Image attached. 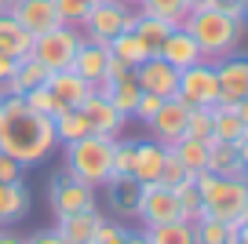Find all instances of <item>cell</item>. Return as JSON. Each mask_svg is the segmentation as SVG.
<instances>
[{
	"label": "cell",
	"instance_id": "cell-27",
	"mask_svg": "<svg viewBox=\"0 0 248 244\" xmlns=\"http://www.w3.org/2000/svg\"><path fill=\"white\" fill-rule=\"evenodd\" d=\"M142 233H146L150 244H197L194 222H186V219H171V222H161V226H146Z\"/></svg>",
	"mask_w": 248,
	"mask_h": 244
},
{
	"label": "cell",
	"instance_id": "cell-32",
	"mask_svg": "<svg viewBox=\"0 0 248 244\" xmlns=\"http://www.w3.org/2000/svg\"><path fill=\"white\" fill-rule=\"evenodd\" d=\"M106 186H109V208L117 215H135L142 183H135V179H109Z\"/></svg>",
	"mask_w": 248,
	"mask_h": 244
},
{
	"label": "cell",
	"instance_id": "cell-21",
	"mask_svg": "<svg viewBox=\"0 0 248 244\" xmlns=\"http://www.w3.org/2000/svg\"><path fill=\"white\" fill-rule=\"evenodd\" d=\"M245 135H248V128L237 117V106L216 102L212 106V138H219V142H241Z\"/></svg>",
	"mask_w": 248,
	"mask_h": 244
},
{
	"label": "cell",
	"instance_id": "cell-25",
	"mask_svg": "<svg viewBox=\"0 0 248 244\" xmlns=\"http://www.w3.org/2000/svg\"><path fill=\"white\" fill-rule=\"evenodd\" d=\"M212 175H226V179H237L241 175V153H237V142H219L212 138L208 142V168Z\"/></svg>",
	"mask_w": 248,
	"mask_h": 244
},
{
	"label": "cell",
	"instance_id": "cell-40",
	"mask_svg": "<svg viewBox=\"0 0 248 244\" xmlns=\"http://www.w3.org/2000/svg\"><path fill=\"white\" fill-rule=\"evenodd\" d=\"M186 179V168L179 164V157L171 150H164V164H161V179L157 183H164V186H179Z\"/></svg>",
	"mask_w": 248,
	"mask_h": 244
},
{
	"label": "cell",
	"instance_id": "cell-16",
	"mask_svg": "<svg viewBox=\"0 0 248 244\" xmlns=\"http://www.w3.org/2000/svg\"><path fill=\"white\" fill-rule=\"evenodd\" d=\"M47 88H51V95L62 106H84V99L95 92L84 76H77L73 69H51L47 73Z\"/></svg>",
	"mask_w": 248,
	"mask_h": 244
},
{
	"label": "cell",
	"instance_id": "cell-28",
	"mask_svg": "<svg viewBox=\"0 0 248 244\" xmlns=\"http://www.w3.org/2000/svg\"><path fill=\"white\" fill-rule=\"evenodd\" d=\"M197 244H237V222H223L212 219V215H201L194 222Z\"/></svg>",
	"mask_w": 248,
	"mask_h": 244
},
{
	"label": "cell",
	"instance_id": "cell-1",
	"mask_svg": "<svg viewBox=\"0 0 248 244\" xmlns=\"http://www.w3.org/2000/svg\"><path fill=\"white\" fill-rule=\"evenodd\" d=\"M59 146L51 117H40L26 109L22 95H4L0 99V150L15 157L22 168H33Z\"/></svg>",
	"mask_w": 248,
	"mask_h": 244
},
{
	"label": "cell",
	"instance_id": "cell-33",
	"mask_svg": "<svg viewBox=\"0 0 248 244\" xmlns=\"http://www.w3.org/2000/svg\"><path fill=\"white\" fill-rule=\"evenodd\" d=\"M139 15H154V18H164L171 26H183V18L190 15L186 0H135Z\"/></svg>",
	"mask_w": 248,
	"mask_h": 244
},
{
	"label": "cell",
	"instance_id": "cell-5",
	"mask_svg": "<svg viewBox=\"0 0 248 244\" xmlns=\"http://www.w3.org/2000/svg\"><path fill=\"white\" fill-rule=\"evenodd\" d=\"M135 15H139V11H135L132 4H124V0H106V4H92V8H88L84 22H80L77 30H84V40H92V44H109L117 33L132 30Z\"/></svg>",
	"mask_w": 248,
	"mask_h": 244
},
{
	"label": "cell",
	"instance_id": "cell-55",
	"mask_svg": "<svg viewBox=\"0 0 248 244\" xmlns=\"http://www.w3.org/2000/svg\"><path fill=\"white\" fill-rule=\"evenodd\" d=\"M124 4H132V8H135V0H124Z\"/></svg>",
	"mask_w": 248,
	"mask_h": 244
},
{
	"label": "cell",
	"instance_id": "cell-45",
	"mask_svg": "<svg viewBox=\"0 0 248 244\" xmlns=\"http://www.w3.org/2000/svg\"><path fill=\"white\" fill-rule=\"evenodd\" d=\"M237 153H241V175L248 179V135H245V138L237 142Z\"/></svg>",
	"mask_w": 248,
	"mask_h": 244
},
{
	"label": "cell",
	"instance_id": "cell-53",
	"mask_svg": "<svg viewBox=\"0 0 248 244\" xmlns=\"http://www.w3.org/2000/svg\"><path fill=\"white\" fill-rule=\"evenodd\" d=\"M84 4H88V8H92V4H106V0H84Z\"/></svg>",
	"mask_w": 248,
	"mask_h": 244
},
{
	"label": "cell",
	"instance_id": "cell-48",
	"mask_svg": "<svg viewBox=\"0 0 248 244\" xmlns=\"http://www.w3.org/2000/svg\"><path fill=\"white\" fill-rule=\"evenodd\" d=\"M237 117L245 121V128H248V99H241V102H237Z\"/></svg>",
	"mask_w": 248,
	"mask_h": 244
},
{
	"label": "cell",
	"instance_id": "cell-13",
	"mask_svg": "<svg viewBox=\"0 0 248 244\" xmlns=\"http://www.w3.org/2000/svg\"><path fill=\"white\" fill-rule=\"evenodd\" d=\"M186 113H190V106H186V102H179V99H164V102H161V109H157V113L146 121L150 135H154L161 146L179 142V138L186 135Z\"/></svg>",
	"mask_w": 248,
	"mask_h": 244
},
{
	"label": "cell",
	"instance_id": "cell-14",
	"mask_svg": "<svg viewBox=\"0 0 248 244\" xmlns=\"http://www.w3.org/2000/svg\"><path fill=\"white\" fill-rule=\"evenodd\" d=\"M80 109H84V117H88V124H92L95 135L117 138V135H121V128H124V121H128V117H121V113H117V106L106 99V95H99V92L88 95Z\"/></svg>",
	"mask_w": 248,
	"mask_h": 244
},
{
	"label": "cell",
	"instance_id": "cell-8",
	"mask_svg": "<svg viewBox=\"0 0 248 244\" xmlns=\"http://www.w3.org/2000/svg\"><path fill=\"white\" fill-rule=\"evenodd\" d=\"M175 99L186 106H216L219 102V80H216V66L212 62H194V66L179 69V88Z\"/></svg>",
	"mask_w": 248,
	"mask_h": 244
},
{
	"label": "cell",
	"instance_id": "cell-24",
	"mask_svg": "<svg viewBox=\"0 0 248 244\" xmlns=\"http://www.w3.org/2000/svg\"><path fill=\"white\" fill-rule=\"evenodd\" d=\"M33 51V37L8 15L0 11V55H11V59H26Z\"/></svg>",
	"mask_w": 248,
	"mask_h": 244
},
{
	"label": "cell",
	"instance_id": "cell-17",
	"mask_svg": "<svg viewBox=\"0 0 248 244\" xmlns=\"http://www.w3.org/2000/svg\"><path fill=\"white\" fill-rule=\"evenodd\" d=\"M157 55L175 69H186V66H194V62H201V47H197V40L190 37L183 26H175V30L164 37V44H161Z\"/></svg>",
	"mask_w": 248,
	"mask_h": 244
},
{
	"label": "cell",
	"instance_id": "cell-49",
	"mask_svg": "<svg viewBox=\"0 0 248 244\" xmlns=\"http://www.w3.org/2000/svg\"><path fill=\"white\" fill-rule=\"evenodd\" d=\"M204 4H212V0H186V8L194 11V8H204Z\"/></svg>",
	"mask_w": 248,
	"mask_h": 244
},
{
	"label": "cell",
	"instance_id": "cell-44",
	"mask_svg": "<svg viewBox=\"0 0 248 244\" xmlns=\"http://www.w3.org/2000/svg\"><path fill=\"white\" fill-rule=\"evenodd\" d=\"M0 244H26V237L15 233V229H8V226H0Z\"/></svg>",
	"mask_w": 248,
	"mask_h": 244
},
{
	"label": "cell",
	"instance_id": "cell-43",
	"mask_svg": "<svg viewBox=\"0 0 248 244\" xmlns=\"http://www.w3.org/2000/svg\"><path fill=\"white\" fill-rule=\"evenodd\" d=\"M18 59H11V55H0V84H8V76L15 73Z\"/></svg>",
	"mask_w": 248,
	"mask_h": 244
},
{
	"label": "cell",
	"instance_id": "cell-18",
	"mask_svg": "<svg viewBox=\"0 0 248 244\" xmlns=\"http://www.w3.org/2000/svg\"><path fill=\"white\" fill-rule=\"evenodd\" d=\"M99 222H102V212L99 208H88V212H73V215L55 219V229L66 237V244H92Z\"/></svg>",
	"mask_w": 248,
	"mask_h": 244
},
{
	"label": "cell",
	"instance_id": "cell-19",
	"mask_svg": "<svg viewBox=\"0 0 248 244\" xmlns=\"http://www.w3.org/2000/svg\"><path fill=\"white\" fill-rule=\"evenodd\" d=\"M164 150H168V146H161L157 138L135 142V164H132V179L135 183H157V179H161Z\"/></svg>",
	"mask_w": 248,
	"mask_h": 244
},
{
	"label": "cell",
	"instance_id": "cell-41",
	"mask_svg": "<svg viewBox=\"0 0 248 244\" xmlns=\"http://www.w3.org/2000/svg\"><path fill=\"white\" fill-rule=\"evenodd\" d=\"M161 95H150V92H142L139 95V102H135V121H142V124H146L150 121V117H154L157 113V109H161Z\"/></svg>",
	"mask_w": 248,
	"mask_h": 244
},
{
	"label": "cell",
	"instance_id": "cell-11",
	"mask_svg": "<svg viewBox=\"0 0 248 244\" xmlns=\"http://www.w3.org/2000/svg\"><path fill=\"white\" fill-rule=\"evenodd\" d=\"M135 73V84L139 92H150V95H161V99H175V88H179V69L168 66L161 55H150L142 66L132 69Z\"/></svg>",
	"mask_w": 248,
	"mask_h": 244
},
{
	"label": "cell",
	"instance_id": "cell-54",
	"mask_svg": "<svg viewBox=\"0 0 248 244\" xmlns=\"http://www.w3.org/2000/svg\"><path fill=\"white\" fill-rule=\"evenodd\" d=\"M4 95H8V88H4V84H0V99H4Z\"/></svg>",
	"mask_w": 248,
	"mask_h": 244
},
{
	"label": "cell",
	"instance_id": "cell-50",
	"mask_svg": "<svg viewBox=\"0 0 248 244\" xmlns=\"http://www.w3.org/2000/svg\"><path fill=\"white\" fill-rule=\"evenodd\" d=\"M11 4H15V0H0V11H11Z\"/></svg>",
	"mask_w": 248,
	"mask_h": 244
},
{
	"label": "cell",
	"instance_id": "cell-7",
	"mask_svg": "<svg viewBox=\"0 0 248 244\" xmlns=\"http://www.w3.org/2000/svg\"><path fill=\"white\" fill-rule=\"evenodd\" d=\"M47 208H51L55 219H62V215H73V212L99 208V197H95V186L80 183V179L66 175V171H59V175L47 183Z\"/></svg>",
	"mask_w": 248,
	"mask_h": 244
},
{
	"label": "cell",
	"instance_id": "cell-9",
	"mask_svg": "<svg viewBox=\"0 0 248 244\" xmlns=\"http://www.w3.org/2000/svg\"><path fill=\"white\" fill-rule=\"evenodd\" d=\"M135 215H139L142 229H146V226H161V222H171V219H183L175 190H171V186H164V183H142Z\"/></svg>",
	"mask_w": 248,
	"mask_h": 244
},
{
	"label": "cell",
	"instance_id": "cell-30",
	"mask_svg": "<svg viewBox=\"0 0 248 244\" xmlns=\"http://www.w3.org/2000/svg\"><path fill=\"white\" fill-rule=\"evenodd\" d=\"M109 55H113V59H121L124 66L135 69V66H142V62L150 59V47L142 44L132 30H124V33H117V37L109 40Z\"/></svg>",
	"mask_w": 248,
	"mask_h": 244
},
{
	"label": "cell",
	"instance_id": "cell-38",
	"mask_svg": "<svg viewBox=\"0 0 248 244\" xmlns=\"http://www.w3.org/2000/svg\"><path fill=\"white\" fill-rule=\"evenodd\" d=\"M51 4H55V11H59L62 26H80V22H84V15H88L84 0H51Z\"/></svg>",
	"mask_w": 248,
	"mask_h": 244
},
{
	"label": "cell",
	"instance_id": "cell-23",
	"mask_svg": "<svg viewBox=\"0 0 248 244\" xmlns=\"http://www.w3.org/2000/svg\"><path fill=\"white\" fill-rule=\"evenodd\" d=\"M51 124H55V138H59V146L92 135V124H88V117H84L80 106H62L59 113L51 117Z\"/></svg>",
	"mask_w": 248,
	"mask_h": 244
},
{
	"label": "cell",
	"instance_id": "cell-36",
	"mask_svg": "<svg viewBox=\"0 0 248 244\" xmlns=\"http://www.w3.org/2000/svg\"><path fill=\"white\" fill-rule=\"evenodd\" d=\"M135 164V138H113V179H132Z\"/></svg>",
	"mask_w": 248,
	"mask_h": 244
},
{
	"label": "cell",
	"instance_id": "cell-12",
	"mask_svg": "<svg viewBox=\"0 0 248 244\" xmlns=\"http://www.w3.org/2000/svg\"><path fill=\"white\" fill-rule=\"evenodd\" d=\"M8 15L15 18L30 37H44L47 30L62 26V18H59V11H55L51 0H15Z\"/></svg>",
	"mask_w": 248,
	"mask_h": 244
},
{
	"label": "cell",
	"instance_id": "cell-2",
	"mask_svg": "<svg viewBox=\"0 0 248 244\" xmlns=\"http://www.w3.org/2000/svg\"><path fill=\"white\" fill-rule=\"evenodd\" d=\"M183 30L197 40L204 62H219V59H226V55L237 51L245 22H241V18H230L226 11L212 8V4H204V8H194L183 18Z\"/></svg>",
	"mask_w": 248,
	"mask_h": 244
},
{
	"label": "cell",
	"instance_id": "cell-39",
	"mask_svg": "<svg viewBox=\"0 0 248 244\" xmlns=\"http://www.w3.org/2000/svg\"><path fill=\"white\" fill-rule=\"evenodd\" d=\"M124 237H128V229H124L117 219H106V215H102V222H99V229H95L92 244H121Z\"/></svg>",
	"mask_w": 248,
	"mask_h": 244
},
{
	"label": "cell",
	"instance_id": "cell-51",
	"mask_svg": "<svg viewBox=\"0 0 248 244\" xmlns=\"http://www.w3.org/2000/svg\"><path fill=\"white\" fill-rule=\"evenodd\" d=\"M241 219H248V200H245V208H241ZM241 219H237V222H241Z\"/></svg>",
	"mask_w": 248,
	"mask_h": 244
},
{
	"label": "cell",
	"instance_id": "cell-22",
	"mask_svg": "<svg viewBox=\"0 0 248 244\" xmlns=\"http://www.w3.org/2000/svg\"><path fill=\"white\" fill-rule=\"evenodd\" d=\"M47 73L51 69L47 66H40L33 55H26V59H18V66H15V73L8 76V95H26V92H33V88H40V84H47Z\"/></svg>",
	"mask_w": 248,
	"mask_h": 244
},
{
	"label": "cell",
	"instance_id": "cell-31",
	"mask_svg": "<svg viewBox=\"0 0 248 244\" xmlns=\"http://www.w3.org/2000/svg\"><path fill=\"white\" fill-rule=\"evenodd\" d=\"M175 30L171 22H164V18H154V15H135V26H132V33L142 40V44L150 47V55H157L161 51V44H164V37Z\"/></svg>",
	"mask_w": 248,
	"mask_h": 244
},
{
	"label": "cell",
	"instance_id": "cell-3",
	"mask_svg": "<svg viewBox=\"0 0 248 244\" xmlns=\"http://www.w3.org/2000/svg\"><path fill=\"white\" fill-rule=\"evenodd\" d=\"M62 171L88 186H106L113 179V138L109 135H84L62 146Z\"/></svg>",
	"mask_w": 248,
	"mask_h": 244
},
{
	"label": "cell",
	"instance_id": "cell-46",
	"mask_svg": "<svg viewBox=\"0 0 248 244\" xmlns=\"http://www.w3.org/2000/svg\"><path fill=\"white\" fill-rule=\"evenodd\" d=\"M121 244H150V241H146V233L139 229V233H128V237H124Z\"/></svg>",
	"mask_w": 248,
	"mask_h": 244
},
{
	"label": "cell",
	"instance_id": "cell-4",
	"mask_svg": "<svg viewBox=\"0 0 248 244\" xmlns=\"http://www.w3.org/2000/svg\"><path fill=\"white\" fill-rule=\"evenodd\" d=\"M197 179V193H201V208L204 215L212 219H223V222H237L241 219V208L248 200V179H226V175H212V171H201Z\"/></svg>",
	"mask_w": 248,
	"mask_h": 244
},
{
	"label": "cell",
	"instance_id": "cell-42",
	"mask_svg": "<svg viewBox=\"0 0 248 244\" xmlns=\"http://www.w3.org/2000/svg\"><path fill=\"white\" fill-rule=\"evenodd\" d=\"M26 244H66V237H62L55 226H44V229H37L33 237H26Z\"/></svg>",
	"mask_w": 248,
	"mask_h": 244
},
{
	"label": "cell",
	"instance_id": "cell-6",
	"mask_svg": "<svg viewBox=\"0 0 248 244\" xmlns=\"http://www.w3.org/2000/svg\"><path fill=\"white\" fill-rule=\"evenodd\" d=\"M84 33H77V26H55L44 37H33V59L47 69H70L73 55H77Z\"/></svg>",
	"mask_w": 248,
	"mask_h": 244
},
{
	"label": "cell",
	"instance_id": "cell-29",
	"mask_svg": "<svg viewBox=\"0 0 248 244\" xmlns=\"http://www.w3.org/2000/svg\"><path fill=\"white\" fill-rule=\"evenodd\" d=\"M139 84H135V73H124L117 76V80H109V92L106 99L117 106V113L121 117H135V102H139Z\"/></svg>",
	"mask_w": 248,
	"mask_h": 244
},
{
	"label": "cell",
	"instance_id": "cell-52",
	"mask_svg": "<svg viewBox=\"0 0 248 244\" xmlns=\"http://www.w3.org/2000/svg\"><path fill=\"white\" fill-rule=\"evenodd\" d=\"M241 4H245V26H248V0H241Z\"/></svg>",
	"mask_w": 248,
	"mask_h": 244
},
{
	"label": "cell",
	"instance_id": "cell-37",
	"mask_svg": "<svg viewBox=\"0 0 248 244\" xmlns=\"http://www.w3.org/2000/svg\"><path fill=\"white\" fill-rule=\"evenodd\" d=\"M186 135L201 138V142H212V106H190V113H186Z\"/></svg>",
	"mask_w": 248,
	"mask_h": 244
},
{
	"label": "cell",
	"instance_id": "cell-10",
	"mask_svg": "<svg viewBox=\"0 0 248 244\" xmlns=\"http://www.w3.org/2000/svg\"><path fill=\"white\" fill-rule=\"evenodd\" d=\"M212 66H216V80H219V102L237 106L241 99H248V55L233 51Z\"/></svg>",
	"mask_w": 248,
	"mask_h": 244
},
{
	"label": "cell",
	"instance_id": "cell-35",
	"mask_svg": "<svg viewBox=\"0 0 248 244\" xmlns=\"http://www.w3.org/2000/svg\"><path fill=\"white\" fill-rule=\"evenodd\" d=\"M22 102H26V109H33V113H40V117H55V113L62 109V102L51 95V88H47V84H40V88H33V92H26Z\"/></svg>",
	"mask_w": 248,
	"mask_h": 244
},
{
	"label": "cell",
	"instance_id": "cell-26",
	"mask_svg": "<svg viewBox=\"0 0 248 244\" xmlns=\"http://www.w3.org/2000/svg\"><path fill=\"white\" fill-rule=\"evenodd\" d=\"M168 150L179 157V164L186 168V175H201V171L208 168V142H201V138L183 135L179 142H171Z\"/></svg>",
	"mask_w": 248,
	"mask_h": 244
},
{
	"label": "cell",
	"instance_id": "cell-47",
	"mask_svg": "<svg viewBox=\"0 0 248 244\" xmlns=\"http://www.w3.org/2000/svg\"><path fill=\"white\" fill-rule=\"evenodd\" d=\"M237 244H248V219L237 222Z\"/></svg>",
	"mask_w": 248,
	"mask_h": 244
},
{
	"label": "cell",
	"instance_id": "cell-34",
	"mask_svg": "<svg viewBox=\"0 0 248 244\" xmlns=\"http://www.w3.org/2000/svg\"><path fill=\"white\" fill-rule=\"evenodd\" d=\"M175 190V197H179V212H183V219L186 222H197L204 215V208H201V193H197V179L194 175H186L179 186H171Z\"/></svg>",
	"mask_w": 248,
	"mask_h": 244
},
{
	"label": "cell",
	"instance_id": "cell-15",
	"mask_svg": "<svg viewBox=\"0 0 248 244\" xmlns=\"http://www.w3.org/2000/svg\"><path fill=\"white\" fill-rule=\"evenodd\" d=\"M106 62H109V44H92V40H80L77 55H73L70 69L77 76H84L88 84H102L106 80Z\"/></svg>",
	"mask_w": 248,
	"mask_h": 244
},
{
	"label": "cell",
	"instance_id": "cell-20",
	"mask_svg": "<svg viewBox=\"0 0 248 244\" xmlns=\"http://www.w3.org/2000/svg\"><path fill=\"white\" fill-rule=\"evenodd\" d=\"M30 215V190L26 183H0V226H15Z\"/></svg>",
	"mask_w": 248,
	"mask_h": 244
}]
</instances>
